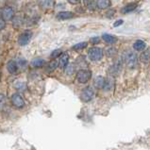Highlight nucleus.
<instances>
[{
  "mask_svg": "<svg viewBox=\"0 0 150 150\" xmlns=\"http://www.w3.org/2000/svg\"><path fill=\"white\" fill-rule=\"evenodd\" d=\"M11 104L17 109H22L25 106V101L19 93H14L11 96Z\"/></svg>",
  "mask_w": 150,
  "mask_h": 150,
  "instance_id": "39448f33",
  "label": "nucleus"
},
{
  "mask_svg": "<svg viewBox=\"0 0 150 150\" xmlns=\"http://www.w3.org/2000/svg\"><path fill=\"white\" fill-rule=\"evenodd\" d=\"M87 45H88V42H79V44H78V45H75L74 46H73V49H75V50H80V49H83V48H85Z\"/></svg>",
  "mask_w": 150,
  "mask_h": 150,
  "instance_id": "b1692460",
  "label": "nucleus"
},
{
  "mask_svg": "<svg viewBox=\"0 0 150 150\" xmlns=\"http://www.w3.org/2000/svg\"><path fill=\"white\" fill-rule=\"evenodd\" d=\"M140 59H141V62L145 64L150 63V49L144 51V52L141 54Z\"/></svg>",
  "mask_w": 150,
  "mask_h": 150,
  "instance_id": "9b49d317",
  "label": "nucleus"
},
{
  "mask_svg": "<svg viewBox=\"0 0 150 150\" xmlns=\"http://www.w3.org/2000/svg\"><path fill=\"white\" fill-rule=\"evenodd\" d=\"M68 2H70L71 4H79L80 0H68Z\"/></svg>",
  "mask_w": 150,
  "mask_h": 150,
  "instance_id": "473e14b6",
  "label": "nucleus"
},
{
  "mask_svg": "<svg viewBox=\"0 0 150 150\" xmlns=\"http://www.w3.org/2000/svg\"><path fill=\"white\" fill-rule=\"evenodd\" d=\"M54 5V0H40V6L42 8H50Z\"/></svg>",
  "mask_w": 150,
  "mask_h": 150,
  "instance_id": "a211bd4d",
  "label": "nucleus"
},
{
  "mask_svg": "<svg viewBox=\"0 0 150 150\" xmlns=\"http://www.w3.org/2000/svg\"><path fill=\"white\" fill-rule=\"evenodd\" d=\"M122 24H123V20H118V21H116V22L114 23L113 27H114V28H116V27H119V25H121Z\"/></svg>",
  "mask_w": 150,
  "mask_h": 150,
  "instance_id": "7c9ffc66",
  "label": "nucleus"
},
{
  "mask_svg": "<svg viewBox=\"0 0 150 150\" xmlns=\"http://www.w3.org/2000/svg\"><path fill=\"white\" fill-rule=\"evenodd\" d=\"M124 62H126L128 68H135L138 64V58H137V55L135 53L131 52V51H127L124 57Z\"/></svg>",
  "mask_w": 150,
  "mask_h": 150,
  "instance_id": "f257e3e1",
  "label": "nucleus"
},
{
  "mask_svg": "<svg viewBox=\"0 0 150 150\" xmlns=\"http://www.w3.org/2000/svg\"><path fill=\"white\" fill-rule=\"evenodd\" d=\"M75 16V14L73 12L70 11H62L59 13L57 14V18L59 20H66V19H70L73 18Z\"/></svg>",
  "mask_w": 150,
  "mask_h": 150,
  "instance_id": "9d476101",
  "label": "nucleus"
},
{
  "mask_svg": "<svg viewBox=\"0 0 150 150\" xmlns=\"http://www.w3.org/2000/svg\"><path fill=\"white\" fill-rule=\"evenodd\" d=\"M113 13H114V11L113 10H111V12H110V11H109L108 12H107V16L108 17H111L113 15Z\"/></svg>",
  "mask_w": 150,
  "mask_h": 150,
  "instance_id": "72a5a7b5",
  "label": "nucleus"
},
{
  "mask_svg": "<svg viewBox=\"0 0 150 150\" xmlns=\"http://www.w3.org/2000/svg\"><path fill=\"white\" fill-rule=\"evenodd\" d=\"M91 76H92L91 71L86 70V69H82L78 72V74H76V79H78L79 82H80V83H86L90 80Z\"/></svg>",
  "mask_w": 150,
  "mask_h": 150,
  "instance_id": "7ed1b4c3",
  "label": "nucleus"
},
{
  "mask_svg": "<svg viewBox=\"0 0 150 150\" xmlns=\"http://www.w3.org/2000/svg\"><path fill=\"white\" fill-rule=\"evenodd\" d=\"M68 61H69V56H68L67 53H63L61 56V59H59V66L63 69L68 65Z\"/></svg>",
  "mask_w": 150,
  "mask_h": 150,
  "instance_id": "1a4fd4ad",
  "label": "nucleus"
},
{
  "mask_svg": "<svg viewBox=\"0 0 150 150\" xmlns=\"http://www.w3.org/2000/svg\"><path fill=\"white\" fill-rule=\"evenodd\" d=\"M0 79H1V73H0Z\"/></svg>",
  "mask_w": 150,
  "mask_h": 150,
  "instance_id": "c9c22d12",
  "label": "nucleus"
},
{
  "mask_svg": "<svg viewBox=\"0 0 150 150\" xmlns=\"http://www.w3.org/2000/svg\"><path fill=\"white\" fill-rule=\"evenodd\" d=\"M93 84H95L96 88L102 89L103 87H104V84H105V79L103 78V76H98L97 78L95 79V82H93Z\"/></svg>",
  "mask_w": 150,
  "mask_h": 150,
  "instance_id": "f8f14e48",
  "label": "nucleus"
},
{
  "mask_svg": "<svg viewBox=\"0 0 150 150\" xmlns=\"http://www.w3.org/2000/svg\"><path fill=\"white\" fill-rule=\"evenodd\" d=\"M99 42H100V39L98 37H95V38H92V39H91L92 44H98Z\"/></svg>",
  "mask_w": 150,
  "mask_h": 150,
  "instance_id": "c85d7f7f",
  "label": "nucleus"
},
{
  "mask_svg": "<svg viewBox=\"0 0 150 150\" xmlns=\"http://www.w3.org/2000/svg\"><path fill=\"white\" fill-rule=\"evenodd\" d=\"M59 55H62V50L61 49H57V50H55V51H53L52 53H51V58L55 59V58L59 57Z\"/></svg>",
  "mask_w": 150,
  "mask_h": 150,
  "instance_id": "bb28decb",
  "label": "nucleus"
},
{
  "mask_svg": "<svg viewBox=\"0 0 150 150\" xmlns=\"http://www.w3.org/2000/svg\"><path fill=\"white\" fill-rule=\"evenodd\" d=\"M19 64L22 67H24V66H25V64H27V62L25 61H23V59H21V61H19Z\"/></svg>",
  "mask_w": 150,
  "mask_h": 150,
  "instance_id": "2f4dec72",
  "label": "nucleus"
},
{
  "mask_svg": "<svg viewBox=\"0 0 150 150\" xmlns=\"http://www.w3.org/2000/svg\"><path fill=\"white\" fill-rule=\"evenodd\" d=\"M5 25H6L5 20H4V19H0V30L5 28Z\"/></svg>",
  "mask_w": 150,
  "mask_h": 150,
  "instance_id": "c756f323",
  "label": "nucleus"
},
{
  "mask_svg": "<svg viewBox=\"0 0 150 150\" xmlns=\"http://www.w3.org/2000/svg\"><path fill=\"white\" fill-rule=\"evenodd\" d=\"M121 68H122V62H121L114 63L113 65H111L110 67V74L111 76H115V75L119 74V72L121 71Z\"/></svg>",
  "mask_w": 150,
  "mask_h": 150,
  "instance_id": "6e6552de",
  "label": "nucleus"
},
{
  "mask_svg": "<svg viewBox=\"0 0 150 150\" xmlns=\"http://www.w3.org/2000/svg\"><path fill=\"white\" fill-rule=\"evenodd\" d=\"M137 8V4L136 3H131V4H128L126 7H124L122 8V13H128V12H131L133 11L135 8Z\"/></svg>",
  "mask_w": 150,
  "mask_h": 150,
  "instance_id": "f3484780",
  "label": "nucleus"
},
{
  "mask_svg": "<svg viewBox=\"0 0 150 150\" xmlns=\"http://www.w3.org/2000/svg\"><path fill=\"white\" fill-rule=\"evenodd\" d=\"M84 4L86 5V7L89 10L91 11L96 10V2L93 0H84Z\"/></svg>",
  "mask_w": 150,
  "mask_h": 150,
  "instance_id": "412c9836",
  "label": "nucleus"
},
{
  "mask_svg": "<svg viewBox=\"0 0 150 150\" xmlns=\"http://www.w3.org/2000/svg\"><path fill=\"white\" fill-rule=\"evenodd\" d=\"M7 69L11 74H16L17 72V63L13 61L8 62L7 64Z\"/></svg>",
  "mask_w": 150,
  "mask_h": 150,
  "instance_id": "ddd939ff",
  "label": "nucleus"
},
{
  "mask_svg": "<svg viewBox=\"0 0 150 150\" xmlns=\"http://www.w3.org/2000/svg\"><path fill=\"white\" fill-rule=\"evenodd\" d=\"M93 96H95V91L92 87H86L85 89L82 90L81 92V95L80 97L84 102H88V101H91Z\"/></svg>",
  "mask_w": 150,
  "mask_h": 150,
  "instance_id": "20e7f679",
  "label": "nucleus"
},
{
  "mask_svg": "<svg viewBox=\"0 0 150 150\" xmlns=\"http://www.w3.org/2000/svg\"><path fill=\"white\" fill-rule=\"evenodd\" d=\"M14 87L17 90H19V91H25L27 89V84L25 82H22V81H18V82H16L14 84Z\"/></svg>",
  "mask_w": 150,
  "mask_h": 150,
  "instance_id": "5701e85b",
  "label": "nucleus"
},
{
  "mask_svg": "<svg viewBox=\"0 0 150 150\" xmlns=\"http://www.w3.org/2000/svg\"><path fill=\"white\" fill-rule=\"evenodd\" d=\"M115 53H116V49L113 47H110L108 50H107V55H108L109 57H112V56L115 55Z\"/></svg>",
  "mask_w": 150,
  "mask_h": 150,
  "instance_id": "cd10ccee",
  "label": "nucleus"
},
{
  "mask_svg": "<svg viewBox=\"0 0 150 150\" xmlns=\"http://www.w3.org/2000/svg\"><path fill=\"white\" fill-rule=\"evenodd\" d=\"M65 72H66V74H68V75H72L73 73L75 72V66L73 65V64H69V65H67L65 67Z\"/></svg>",
  "mask_w": 150,
  "mask_h": 150,
  "instance_id": "a878e982",
  "label": "nucleus"
},
{
  "mask_svg": "<svg viewBox=\"0 0 150 150\" xmlns=\"http://www.w3.org/2000/svg\"><path fill=\"white\" fill-rule=\"evenodd\" d=\"M58 65H59V62L57 61H52L51 62H49V64H48L49 71H54L56 68L58 67Z\"/></svg>",
  "mask_w": 150,
  "mask_h": 150,
  "instance_id": "393cba45",
  "label": "nucleus"
},
{
  "mask_svg": "<svg viewBox=\"0 0 150 150\" xmlns=\"http://www.w3.org/2000/svg\"><path fill=\"white\" fill-rule=\"evenodd\" d=\"M110 0H97L96 1V6L98 8H106L110 6Z\"/></svg>",
  "mask_w": 150,
  "mask_h": 150,
  "instance_id": "aec40b11",
  "label": "nucleus"
},
{
  "mask_svg": "<svg viewBox=\"0 0 150 150\" xmlns=\"http://www.w3.org/2000/svg\"><path fill=\"white\" fill-rule=\"evenodd\" d=\"M88 57L93 62L100 61L103 58V50L99 47H93L88 51Z\"/></svg>",
  "mask_w": 150,
  "mask_h": 150,
  "instance_id": "f03ea898",
  "label": "nucleus"
},
{
  "mask_svg": "<svg viewBox=\"0 0 150 150\" xmlns=\"http://www.w3.org/2000/svg\"><path fill=\"white\" fill-rule=\"evenodd\" d=\"M13 16H14V11L11 7H6L3 8V11H2L3 18L2 19H4L5 21H8V20L13 19Z\"/></svg>",
  "mask_w": 150,
  "mask_h": 150,
  "instance_id": "0eeeda50",
  "label": "nucleus"
},
{
  "mask_svg": "<svg viewBox=\"0 0 150 150\" xmlns=\"http://www.w3.org/2000/svg\"><path fill=\"white\" fill-rule=\"evenodd\" d=\"M7 106V98L4 95L0 93V110H4Z\"/></svg>",
  "mask_w": 150,
  "mask_h": 150,
  "instance_id": "4be33fe9",
  "label": "nucleus"
},
{
  "mask_svg": "<svg viewBox=\"0 0 150 150\" xmlns=\"http://www.w3.org/2000/svg\"><path fill=\"white\" fill-rule=\"evenodd\" d=\"M145 46H146V45H145V42L142 40H138L136 41L134 44H133V48L137 51H142L145 48Z\"/></svg>",
  "mask_w": 150,
  "mask_h": 150,
  "instance_id": "2eb2a0df",
  "label": "nucleus"
},
{
  "mask_svg": "<svg viewBox=\"0 0 150 150\" xmlns=\"http://www.w3.org/2000/svg\"><path fill=\"white\" fill-rule=\"evenodd\" d=\"M6 2V0H0V4H3V3H5Z\"/></svg>",
  "mask_w": 150,
  "mask_h": 150,
  "instance_id": "f704fd0d",
  "label": "nucleus"
},
{
  "mask_svg": "<svg viewBox=\"0 0 150 150\" xmlns=\"http://www.w3.org/2000/svg\"><path fill=\"white\" fill-rule=\"evenodd\" d=\"M45 63V61L42 59H34L33 61L31 62V65L33 67H36V68H39V67H42L44 66Z\"/></svg>",
  "mask_w": 150,
  "mask_h": 150,
  "instance_id": "6ab92c4d",
  "label": "nucleus"
},
{
  "mask_svg": "<svg viewBox=\"0 0 150 150\" xmlns=\"http://www.w3.org/2000/svg\"><path fill=\"white\" fill-rule=\"evenodd\" d=\"M114 86V80L112 78H109L108 79H105V84H104V87L103 89L105 91H110L111 89L113 88Z\"/></svg>",
  "mask_w": 150,
  "mask_h": 150,
  "instance_id": "4468645a",
  "label": "nucleus"
},
{
  "mask_svg": "<svg viewBox=\"0 0 150 150\" xmlns=\"http://www.w3.org/2000/svg\"><path fill=\"white\" fill-rule=\"evenodd\" d=\"M31 37H32V32L31 31H29V30L25 31L24 33L21 34V35L19 36V38H18L19 45H28Z\"/></svg>",
  "mask_w": 150,
  "mask_h": 150,
  "instance_id": "423d86ee",
  "label": "nucleus"
},
{
  "mask_svg": "<svg viewBox=\"0 0 150 150\" xmlns=\"http://www.w3.org/2000/svg\"><path fill=\"white\" fill-rule=\"evenodd\" d=\"M102 39L104 40L106 42H108V44H114V42H117V39L114 36L110 35V34H107V33L103 34V35H102Z\"/></svg>",
  "mask_w": 150,
  "mask_h": 150,
  "instance_id": "dca6fc26",
  "label": "nucleus"
}]
</instances>
